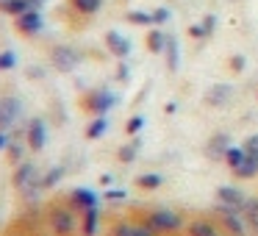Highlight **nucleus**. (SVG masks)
Returning a JSON list of instances; mask_svg holds the SVG:
<instances>
[{"label":"nucleus","instance_id":"23","mask_svg":"<svg viewBox=\"0 0 258 236\" xmlns=\"http://www.w3.org/2000/svg\"><path fill=\"white\" fill-rule=\"evenodd\" d=\"M241 214H244L247 225H250V228L258 233V197H247V203H244V208H241Z\"/></svg>","mask_w":258,"mask_h":236},{"label":"nucleus","instance_id":"39","mask_svg":"<svg viewBox=\"0 0 258 236\" xmlns=\"http://www.w3.org/2000/svg\"><path fill=\"white\" fill-rule=\"evenodd\" d=\"M122 197H125V192H119V189L108 192V200H122Z\"/></svg>","mask_w":258,"mask_h":236},{"label":"nucleus","instance_id":"41","mask_svg":"<svg viewBox=\"0 0 258 236\" xmlns=\"http://www.w3.org/2000/svg\"><path fill=\"white\" fill-rule=\"evenodd\" d=\"M145 236H153V233H145Z\"/></svg>","mask_w":258,"mask_h":236},{"label":"nucleus","instance_id":"4","mask_svg":"<svg viewBox=\"0 0 258 236\" xmlns=\"http://www.w3.org/2000/svg\"><path fill=\"white\" fill-rule=\"evenodd\" d=\"M117 103V97L111 95L108 89H97V92H89V95L84 97V108L89 114H95V117H106L108 111H111V106Z\"/></svg>","mask_w":258,"mask_h":236},{"label":"nucleus","instance_id":"40","mask_svg":"<svg viewBox=\"0 0 258 236\" xmlns=\"http://www.w3.org/2000/svg\"><path fill=\"white\" fill-rule=\"evenodd\" d=\"M222 236H230V233H222Z\"/></svg>","mask_w":258,"mask_h":236},{"label":"nucleus","instance_id":"33","mask_svg":"<svg viewBox=\"0 0 258 236\" xmlns=\"http://www.w3.org/2000/svg\"><path fill=\"white\" fill-rule=\"evenodd\" d=\"M200 25H203V31H206V36H214V31H217V17H214V14H206Z\"/></svg>","mask_w":258,"mask_h":236},{"label":"nucleus","instance_id":"5","mask_svg":"<svg viewBox=\"0 0 258 236\" xmlns=\"http://www.w3.org/2000/svg\"><path fill=\"white\" fill-rule=\"evenodd\" d=\"M217 203L225 206V208H233V211H241L244 203H247V195L239 189V186H233V184H222L217 189Z\"/></svg>","mask_w":258,"mask_h":236},{"label":"nucleus","instance_id":"16","mask_svg":"<svg viewBox=\"0 0 258 236\" xmlns=\"http://www.w3.org/2000/svg\"><path fill=\"white\" fill-rule=\"evenodd\" d=\"M0 9L12 17H20V14L31 12V9H39V0H0Z\"/></svg>","mask_w":258,"mask_h":236},{"label":"nucleus","instance_id":"34","mask_svg":"<svg viewBox=\"0 0 258 236\" xmlns=\"http://www.w3.org/2000/svg\"><path fill=\"white\" fill-rule=\"evenodd\" d=\"M169 17H172V14H169V9H156V12H153V25H164Z\"/></svg>","mask_w":258,"mask_h":236},{"label":"nucleus","instance_id":"18","mask_svg":"<svg viewBox=\"0 0 258 236\" xmlns=\"http://www.w3.org/2000/svg\"><path fill=\"white\" fill-rule=\"evenodd\" d=\"M164 56H167V70H169V73H178V67H180V50H178V39H175L172 34H167Z\"/></svg>","mask_w":258,"mask_h":236},{"label":"nucleus","instance_id":"13","mask_svg":"<svg viewBox=\"0 0 258 236\" xmlns=\"http://www.w3.org/2000/svg\"><path fill=\"white\" fill-rule=\"evenodd\" d=\"M106 47L111 50V56H117V58H128V53H131V42L125 39L119 31H108L106 34Z\"/></svg>","mask_w":258,"mask_h":236},{"label":"nucleus","instance_id":"38","mask_svg":"<svg viewBox=\"0 0 258 236\" xmlns=\"http://www.w3.org/2000/svg\"><path fill=\"white\" fill-rule=\"evenodd\" d=\"M117 78H119V81H128V67H125V64H119V70H117Z\"/></svg>","mask_w":258,"mask_h":236},{"label":"nucleus","instance_id":"7","mask_svg":"<svg viewBox=\"0 0 258 236\" xmlns=\"http://www.w3.org/2000/svg\"><path fill=\"white\" fill-rule=\"evenodd\" d=\"M67 206L73 208V211H89V208H97V195L92 189H86V186H78V189H73L67 195Z\"/></svg>","mask_w":258,"mask_h":236},{"label":"nucleus","instance_id":"11","mask_svg":"<svg viewBox=\"0 0 258 236\" xmlns=\"http://www.w3.org/2000/svg\"><path fill=\"white\" fill-rule=\"evenodd\" d=\"M20 111H23V106H20L17 97H0V131L12 128L17 123Z\"/></svg>","mask_w":258,"mask_h":236},{"label":"nucleus","instance_id":"15","mask_svg":"<svg viewBox=\"0 0 258 236\" xmlns=\"http://www.w3.org/2000/svg\"><path fill=\"white\" fill-rule=\"evenodd\" d=\"M145 233H150V230L142 222H134V219H119L111 228V236H145Z\"/></svg>","mask_w":258,"mask_h":236},{"label":"nucleus","instance_id":"3","mask_svg":"<svg viewBox=\"0 0 258 236\" xmlns=\"http://www.w3.org/2000/svg\"><path fill=\"white\" fill-rule=\"evenodd\" d=\"M214 217H217L222 233H230V236H247L250 233V225H247L244 214L241 211H233V208H225V206H214Z\"/></svg>","mask_w":258,"mask_h":236},{"label":"nucleus","instance_id":"17","mask_svg":"<svg viewBox=\"0 0 258 236\" xmlns=\"http://www.w3.org/2000/svg\"><path fill=\"white\" fill-rule=\"evenodd\" d=\"M244 153H247V150H244ZM233 175H236V178H241V181L255 178V175H258V153H247L244 161H241L239 167L233 169Z\"/></svg>","mask_w":258,"mask_h":236},{"label":"nucleus","instance_id":"27","mask_svg":"<svg viewBox=\"0 0 258 236\" xmlns=\"http://www.w3.org/2000/svg\"><path fill=\"white\" fill-rule=\"evenodd\" d=\"M61 175H64V167H53L50 172H45L39 178V189H50V186H56L58 181H61Z\"/></svg>","mask_w":258,"mask_h":236},{"label":"nucleus","instance_id":"20","mask_svg":"<svg viewBox=\"0 0 258 236\" xmlns=\"http://www.w3.org/2000/svg\"><path fill=\"white\" fill-rule=\"evenodd\" d=\"M145 45H147V50H150V53H164V45H167V34H164V31L156 25V28L147 31Z\"/></svg>","mask_w":258,"mask_h":236},{"label":"nucleus","instance_id":"24","mask_svg":"<svg viewBox=\"0 0 258 236\" xmlns=\"http://www.w3.org/2000/svg\"><path fill=\"white\" fill-rule=\"evenodd\" d=\"M161 184H164V178H161L158 172H142L139 178H136V186H139V189H145V192L158 189Z\"/></svg>","mask_w":258,"mask_h":236},{"label":"nucleus","instance_id":"35","mask_svg":"<svg viewBox=\"0 0 258 236\" xmlns=\"http://www.w3.org/2000/svg\"><path fill=\"white\" fill-rule=\"evenodd\" d=\"M189 36H191V39H208V36H206V31H203V25H200V23L189 25Z\"/></svg>","mask_w":258,"mask_h":236},{"label":"nucleus","instance_id":"30","mask_svg":"<svg viewBox=\"0 0 258 236\" xmlns=\"http://www.w3.org/2000/svg\"><path fill=\"white\" fill-rule=\"evenodd\" d=\"M14 64H17V56H14V50H3V53H0V73L12 70Z\"/></svg>","mask_w":258,"mask_h":236},{"label":"nucleus","instance_id":"31","mask_svg":"<svg viewBox=\"0 0 258 236\" xmlns=\"http://www.w3.org/2000/svg\"><path fill=\"white\" fill-rule=\"evenodd\" d=\"M228 67H230V73H244V67H247V58L241 56V53H236V56H230V62H228Z\"/></svg>","mask_w":258,"mask_h":236},{"label":"nucleus","instance_id":"25","mask_svg":"<svg viewBox=\"0 0 258 236\" xmlns=\"http://www.w3.org/2000/svg\"><path fill=\"white\" fill-rule=\"evenodd\" d=\"M106 131H108V117H95L86 125V139H100Z\"/></svg>","mask_w":258,"mask_h":236},{"label":"nucleus","instance_id":"37","mask_svg":"<svg viewBox=\"0 0 258 236\" xmlns=\"http://www.w3.org/2000/svg\"><path fill=\"white\" fill-rule=\"evenodd\" d=\"M9 145H12L9 134H6V131H0V153H3V150H9Z\"/></svg>","mask_w":258,"mask_h":236},{"label":"nucleus","instance_id":"8","mask_svg":"<svg viewBox=\"0 0 258 236\" xmlns=\"http://www.w3.org/2000/svg\"><path fill=\"white\" fill-rule=\"evenodd\" d=\"M14 25H17V31H20L23 36H36L42 28H45V20H42L39 9H31V12L14 17Z\"/></svg>","mask_w":258,"mask_h":236},{"label":"nucleus","instance_id":"10","mask_svg":"<svg viewBox=\"0 0 258 236\" xmlns=\"http://www.w3.org/2000/svg\"><path fill=\"white\" fill-rule=\"evenodd\" d=\"M50 58H53V64H56V70H61V73H73V70L78 67V62H81V56L73 50V47H67V45L53 47Z\"/></svg>","mask_w":258,"mask_h":236},{"label":"nucleus","instance_id":"36","mask_svg":"<svg viewBox=\"0 0 258 236\" xmlns=\"http://www.w3.org/2000/svg\"><path fill=\"white\" fill-rule=\"evenodd\" d=\"M241 147H244L247 153H258V134L247 136V142H244V145H241Z\"/></svg>","mask_w":258,"mask_h":236},{"label":"nucleus","instance_id":"21","mask_svg":"<svg viewBox=\"0 0 258 236\" xmlns=\"http://www.w3.org/2000/svg\"><path fill=\"white\" fill-rule=\"evenodd\" d=\"M70 6H73V12H78L81 17H95V14L100 12L103 0H70Z\"/></svg>","mask_w":258,"mask_h":236},{"label":"nucleus","instance_id":"6","mask_svg":"<svg viewBox=\"0 0 258 236\" xmlns=\"http://www.w3.org/2000/svg\"><path fill=\"white\" fill-rule=\"evenodd\" d=\"M186 236H222V228L219 222L208 214V217H195L186 222Z\"/></svg>","mask_w":258,"mask_h":236},{"label":"nucleus","instance_id":"32","mask_svg":"<svg viewBox=\"0 0 258 236\" xmlns=\"http://www.w3.org/2000/svg\"><path fill=\"white\" fill-rule=\"evenodd\" d=\"M142 128H145V117H139V114H136V117H131L128 125H125V131H128V134H139Z\"/></svg>","mask_w":258,"mask_h":236},{"label":"nucleus","instance_id":"28","mask_svg":"<svg viewBox=\"0 0 258 236\" xmlns=\"http://www.w3.org/2000/svg\"><path fill=\"white\" fill-rule=\"evenodd\" d=\"M136 153H139V139L119 147V161H122V164H134L136 161Z\"/></svg>","mask_w":258,"mask_h":236},{"label":"nucleus","instance_id":"1","mask_svg":"<svg viewBox=\"0 0 258 236\" xmlns=\"http://www.w3.org/2000/svg\"><path fill=\"white\" fill-rule=\"evenodd\" d=\"M142 225H145L153 236H175L186 228L183 217H180L175 208H153V211L142 219Z\"/></svg>","mask_w":258,"mask_h":236},{"label":"nucleus","instance_id":"29","mask_svg":"<svg viewBox=\"0 0 258 236\" xmlns=\"http://www.w3.org/2000/svg\"><path fill=\"white\" fill-rule=\"evenodd\" d=\"M125 20L131 25H153V14H147V12H128Z\"/></svg>","mask_w":258,"mask_h":236},{"label":"nucleus","instance_id":"9","mask_svg":"<svg viewBox=\"0 0 258 236\" xmlns=\"http://www.w3.org/2000/svg\"><path fill=\"white\" fill-rule=\"evenodd\" d=\"M233 95H236L233 84H211L208 92H206V103L211 108H222V106H228V103L233 100Z\"/></svg>","mask_w":258,"mask_h":236},{"label":"nucleus","instance_id":"2","mask_svg":"<svg viewBox=\"0 0 258 236\" xmlns=\"http://www.w3.org/2000/svg\"><path fill=\"white\" fill-rule=\"evenodd\" d=\"M47 225L56 236H75L81 228V219H78V211H73L70 206H53Z\"/></svg>","mask_w":258,"mask_h":236},{"label":"nucleus","instance_id":"14","mask_svg":"<svg viewBox=\"0 0 258 236\" xmlns=\"http://www.w3.org/2000/svg\"><path fill=\"white\" fill-rule=\"evenodd\" d=\"M14 184H17V189H28L31 184L39 186V181H36V167L31 161H23V167H17V172H14Z\"/></svg>","mask_w":258,"mask_h":236},{"label":"nucleus","instance_id":"22","mask_svg":"<svg viewBox=\"0 0 258 236\" xmlns=\"http://www.w3.org/2000/svg\"><path fill=\"white\" fill-rule=\"evenodd\" d=\"M228 147H230V136L228 134H217L211 142H208V156L211 158H225Z\"/></svg>","mask_w":258,"mask_h":236},{"label":"nucleus","instance_id":"12","mask_svg":"<svg viewBox=\"0 0 258 236\" xmlns=\"http://www.w3.org/2000/svg\"><path fill=\"white\" fill-rule=\"evenodd\" d=\"M25 139H28V147H31V150H42V147L47 145V125H45V120H39V117L31 120Z\"/></svg>","mask_w":258,"mask_h":236},{"label":"nucleus","instance_id":"19","mask_svg":"<svg viewBox=\"0 0 258 236\" xmlns=\"http://www.w3.org/2000/svg\"><path fill=\"white\" fill-rule=\"evenodd\" d=\"M97 225H100V206L84 211V219H81V233H84V236H95L97 233Z\"/></svg>","mask_w":258,"mask_h":236},{"label":"nucleus","instance_id":"26","mask_svg":"<svg viewBox=\"0 0 258 236\" xmlns=\"http://www.w3.org/2000/svg\"><path fill=\"white\" fill-rule=\"evenodd\" d=\"M244 156H247V153H244V147H233V145H230V147H228V153H225V158H222V161L228 164L230 169H236L241 161H244Z\"/></svg>","mask_w":258,"mask_h":236}]
</instances>
